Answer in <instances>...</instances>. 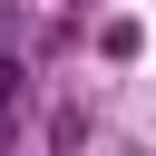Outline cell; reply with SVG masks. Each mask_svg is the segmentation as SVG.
I'll use <instances>...</instances> for the list:
<instances>
[{"instance_id": "obj_1", "label": "cell", "mask_w": 156, "mask_h": 156, "mask_svg": "<svg viewBox=\"0 0 156 156\" xmlns=\"http://www.w3.org/2000/svg\"><path fill=\"white\" fill-rule=\"evenodd\" d=\"M10 98H20V58H0V107H10Z\"/></svg>"}]
</instances>
